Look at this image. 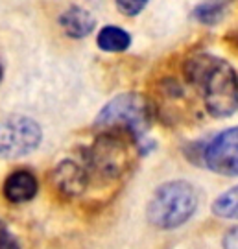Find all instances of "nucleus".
<instances>
[{
	"instance_id": "obj_1",
	"label": "nucleus",
	"mask_w": 238,
	"mask_h": 249,
	"mask_svg": "<svg viewBox=\"0 0 238 249\" xmlns=\"http://www.w3.org/2000/svg\"><path fill=\"white\" fill-rule=\"evenodd\" d=\"M185 76L188 83L200 89L212 116L227 118L237 113V71L227 61L212 53H194L185 63Z\"/></svg>"
},
{
	"instance_id": "obj_2",
	"label": "nucleus",
	"mask_w": 238,
	"mask_h": 249,
	"mask_svg": "<svg viewBox=\"0 0 238 249\" xmlns=\"http://www.w3.org/2000/svg\"><path fill=\"white\" fill-rule=\"evenodd\" d=\"M198 209V194L186 181H170L155 190L146 214L157 229H176L186 223Z\"/></svg>"
},
{
	"instance_id": "obj_3",
	"label": "nucleus",
	"mask_w": 238,
	"mask_h": 249,
	"mask_svg": "<svg viewBox=\"0 0 238 249\" xmlns=\"http://www.w3.org/2000/svg\"><path fill=\"white\" fill-rule=\"evenodd\" d=\"M96 125L104 131H122L141 142L151 125L150 104L139 92L118 94L98 113Z\"/></svg>"
},
{
	"instance_id": "obj_4",
	"label": "nucleus",
	"mask_w": 238,
	"mask_h": 249,
	"mask_svg": "<svg viewBox=\"0 0 238 249\" xmlns=\"http://www.w3.org/2000/svg\"><path fill=\"white\" fill-rule=\"evenodd\" d=\"M131 137L122 131H104L85 151L89 176L118 179L131 166Z\"/></svg>"
},
{
	"instance_id": "obj_5",
	"label": "nucleus",
	"mask_w": 238,
	"mask_h": 249,
	"mask_svg": "<svg viewBox=\"0 0 238 249\" xmlns=\"http://www.w3.org/2000/svg\"><path fill=\"white\" fill-rule=\"evenodd\" d=\"M41 141V125L28 116H11L0 122V157L4 159L30 155Z\"/></svg>"
},
{
	"instance_id": "obj_6",
	"label": "nucleus",
	"mask_w": 238,
	"mask_h": 249,
	"mask_svg": "<svg viewBox=\"0 0 238 249\" xmlns=\"http://www.w3.org/2000/svg\"><path fill=\"white\" fill-rule=\"evenodd\" d=\"M205 164L221 176L235 178L238 172L237 162V127H229L216 135L203 151Z\"/></svg>"
},
{
	"instance_id": "obj_7",
	"label": "nucleus",
	"mask_w": 238,
	"mask_h": 249,
	"mask_svg": "<svg viewBox=\"0 0 238 249\" xmlns=\"http://www.w3.org/2000/svg\"><path fill=\"white\" fill-rule=\"evenodd\" d=\"M52 183L57 192L65 197H76L83 194L87 188L89 172L85 164H79L78 160L65 159L54 168Z\"/></svg>"
},
{
	"instance_id": "obj_8",
	"label": "nucleus",
	"mask_w": 238,
	"mask_h": 249,
	"mask_svg": "<svg viewBox=\"0 0 238 249\" xmlns=\"http://www.w3.org/2000/svg\"><path fill=\"white\" fill-rule=\"evenodd\" d=\"M39 183L30 170H15L4 181V196L11 203H26L37 196Z\"/></svg>"
},
{
	"instance_id": "obj_9",
	"label": "nucleus",
	"mask_w": 238,
	"mask_h": 249,
	"mask_svg": "<svg viewBox=\"0 0 238 249\" xmlns=\"http://www.w3.org/2000/svg\"><path fill=\"white\" fill-rule=\"evenodd\" d=\"M63 32L72 39H83L87 37L94 26H96V18L91 15V11L79 8V6H71L65 9L59 17Z\"/></svg>"
},
{
	"instance_id": "obj_10",
	"label": "nucleus",
	"mask_w": 238,
	"mask_h": 249,
	"mask_svg": "<svg viewBox=\"0 0 238 249\" xmlns=\"http://www.w3.org/2000/svg\"><path fill=\"white\" fill-rule=\"evenodd\" d=\"M131 45V36L118 26H104L98 34V46L104 52H124Z\"/></svg>"
},
{
	"instance_id": "obj_11",
	"label": "nucleus",
	"mask_w": 238,
	"mask_h": 249,
	"mask_svg": "<svg viewBox=\"0 0 238 249\" xmlns=\"http://www.w3.org/2000/svg\"><path fill=\"white\" fill-rule=\"evenodd\" d=\"M212 213L227 220L237 218V187L229 188L225 194L216 197V201L212 203Z\"/></svg>"
},
{
	"instance_id": "obj_12",
	"label": "nucleus",
	"mask_w": 238,
	"mask_h": 249,
	"mask_svg": "<svg viewBox=\"0 0 238 249\" xmlns=\"http://www.w3.org/2000/svg\"><path fill=\"white\" fill-rule=\"evenodd\" d=\"M194 17L203 24H214L221 18V8L218 4H201L194 9Z\"/></svg>"
},
{
	"instance_id": "obj_13",
	"label": "nucleus",
	"mask_w": 238,
	"mask_h": 249,
	"mask_svg": "<svg viewBox=\"0 0 238 249\" xmlns=\"http://www.w3.org/2000/svg\"><path fill=\"white\" fill-rule=\"evenodd\" d=\"M150 0H115L116 8L122 11L124 15L128 17H135L139 15L142 9L148 6Z\"/></svg>"
},
{
	"instance_id": "obj_14",
	"label": "nucleus",
	"mask_w": 238,
	"mask_h": 249,
	"mask_svg": "<svg viewBox=\"0 0 238 249\" xmlns=\"http://www.w3.org/2000/svg\"><path fill=\"white\" fill-rule=\"evenodd\" d=\"M0 249H20L17 236L9 231V227L0 220Z\"/></svg>"
},
{
	"instance_id": "obj_15",
	"label": "nucleus",
	"mask_w": 238,
	"mask_h": 249,
	"mask_svg": "<svg viewBox=\"0 0 238 249\" xmlns=\"http://www.w3.org/2000/svg\"><path fill=\"white\" fill-rule=\"evenodd\" d=\"M223 244H225L223 249H237V227L227 232V236H225Z\"/></svg>"
},
{
	"instance_id": "obj_16",
	"label": "nucleus",
	"mask_w": 238,
	"mask_h": 249,
	"mask_svg": "<svg viewBox=\"0 0 238 249\" xmlns=\"http://www.w3.org/2000/svg\"><path fill=\"white\" fill-rule=\"evenodd\" d=\"M0 80H2V67H0Z\"/></svg>"
}]
</instances>
